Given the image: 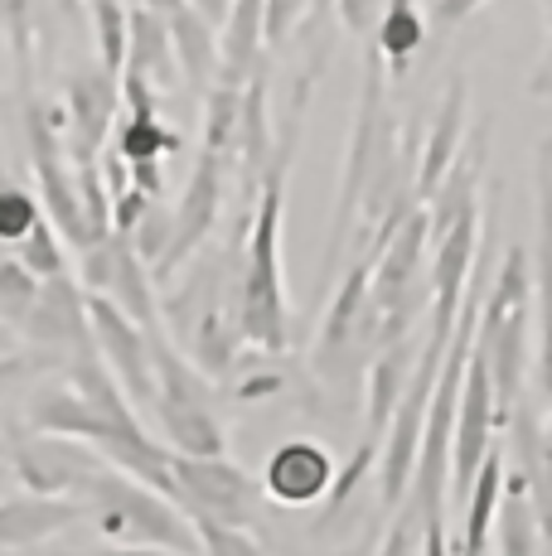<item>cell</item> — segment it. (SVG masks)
Listing matches in <instances>:
<instances>
[{"label": "cell", "mask_w": 552, "mask_h": 556, "mask_svg": "<svg viewBox=\"0 0 552 556\" xmlns=\"http://www.w3.org/2000/svg\"><path fill=\"white\" fill-rule=\"evenodd\" d=\"M325 68V49L315 53L301 68L286 102V122L276 131L267 175L258 189V208H252V228L242 238L238 256V286H233V309H238V329L242 344L258 354H286L291 344V315H286V266H281V218H286V185H291V165H296V146H301V126H305V106L311 92L321 83Z\"/></svg>", "instance_id": "1"}, {"label": "cell", "mask_w": 552, "mask_h": 556, "mask_svg": "<svg viewBox=\"0 0 552 556\" xmlns=\"http://www.w3.org/2000/svg\"><path fill=\"white\" fill-rule=\"evenodd\" d=\"M528 295H534V271H528V248H509L499 262V276L485 286L480 329H475V354L490 363L499 426H509L524 392L528 372Z\"/></svg>", "instance_id": "2"}, {"label": "cell", "mask_w": 552, "mask_h": 556, "mask_svg": "<svg viewBox=\"0 0 552 556\" xmlns=\"http://www.w3.org/2000/svg\"><path fill=\"white\" fill-rule=\"evenodd\" d=\"M398 141V116L388 106V63L384 53L368 45L364 53V88L354 102V122H349V146H344V165H339V185H335V223H330V248H325V276H335L344 242L359 223V203H364L368 175L384 160V151Z\"/></svg>", "instance_id": "3"}, {"label": "cell", "mask_w": 552, "mask_h": 556, "mask_svg": "<svg viewBox=\"0 0 552 556\" xmlns=\"http://www.w3.org/2000/svg\"><path fill=\"white\" fill-rule=\"evenodd\" d=\"M155 358V402L151 416L161 426V441L179 455H228V431L214 412V378L189 354L161 334H151Z\"/></svg>", "instance_id": "4"}, {"label": "cell", "mask_w": 552, "mask_h": 556, "mask_svg": "<svg viewBox=\"0 0 552 556\" xmlns=\"http://www.w3.org/2000/svg\"><path fill=\"white\" fill-rule=\"evenodd\" d=\"M83 504L98 513V532L108 542H131V547H170V552H199V528L189 522V513L165 498L161 489L141 484V479L122 475L108 465L92 489L83 494Z\"/></svg>", "instance_id": "5"}, {"label": "cell", "mask_w": 552, "mask_h": 556, "mask_svg": "<svg viewBox=\"0 0 552 556\" xmlns=\"http://www.w3.org/2000/svg\"><path fill=\"white\" fill-rule=\"evenodd\" d=\"M25 141H29V169H35V185L45 194L49 223H54L59 238L73 252L92 248L98 228L88 223L83 189H78V165L68 160V146H63V112L39 106V98L29 88H25Z\"/></svg>", "instance_id": "6"}, {"label": "cell", "mask_w": 552, "mask_h": 556, "mask_svg": "<svg viewBox=\"0 0 552 556\" xmlns=\"http://www.w3.org/2000/svg\"><path fill=\"white\" fill-rule=\"evenodd\" d=\"M175 469V504L195 522H218V528H252L258 513V479L228 455H179L170 451Z\"/></svg>", "instance_id": "7"}, {"label": "cell", "mask_w": 552, "mask_h": 556, "mask_svg": "<svg viewBox=\"0 0 552 556\" xmlns=\"http://www.w3.org/2000/svg\"><path fill=\"white\" fill-rule=\"evenodd\" d=\"M78 276L83 286H88L92 295H108L116 309H126V315L136 319V325L146 329V334H161V301H155V276L151 266L141 262V252H136V242L126 238V232H108V238H98L92 248L78 252Z\"/></svg>", "instance_id": "8"}, {"label": "cell", "mask_w": 552, "mask_h": 556, "mask_svg": "<svg viewBox=\"0 0 552 556\" xmlns=\"http://www.w3.org/2000/svg\"><path fill=\"white\" fill-rule=\"evenodd\" d=\"M228 179H233V155H218V151H199V165L189 175L185 194L175 203V232H170V248L165 256L151 266L155 286H170L199 252H204L209 232H214L218 213H223V199H228Z\"/></svg>", "instance_id": "9"}, {"label": "cell", "mask_w": 552, "mask_h": 556, "mask_svg": "<svg viewBox=\"0 0 552 556\" xmlns=\"http://www.w3.org/2000/svg\"><path fill=\"white\" fill-rule=\"evenodd\" d=\"M499 431V406H494V382H490V363L471 349V368L461 382V402H455V431H451V504L455 513L465 508L475 484V469L485 465Z\"/></svg>", "instance_id": "10"}, {"label": "cell", "mask_w": 552, "mask_h": 556, "mask_svg": "<svg viewBox=\"0 0 552 556\" xmlns=\"http://www.w3.org/2000/svg\"><path fill=\"white\" fill-rule=\"evenodd\" d=\"M102 469L108 459L98 455V445L78 441V435H35V441H20L10 455V475L20 484L54 498H83Z\"/></svg>", "instance_id": "11"}, {"label": "cell", "mask_w": 552, "mask_h": 556, "mask_svg": "<svg viewBox=\"0 0 552 556\" xmlns=\"http://www.w3.org/2000/svg\"><path fill=\"white\" fill-rule=\"evenodd\" d=\"M63 146H68L73 165H92L112 141L116 112H122V78L108 73L102 63L78 68L63 88Z\"/></svg>", "instance_id": "12"}, {"label": "cell", "mask_w": 552, "mask_h": 556, "mask_svg": "<svg viewBox=\"0 0 552 556\" xmlns=\"http://www.w3.org/2000/svg\"><path fill=\"white\" fill-rule=\"evenodd\" d=\"M88 315H92V339L98 354L112 368V378L122 382V392L131 397L136 412H151L155 402V358H151V334L136 325L126 309H116L108 295L88 291Z\"/></svg>", "instance_id": "13"}, {"label": "cell", "mask_w": 552, "mask_h": 556, "mask_svg": "<svg viewBox=\"0 0 552 556\" xmlns=\"http://www.w3.org/2000/svg\"><path fill=\"white\" fill-rule=\"evenodd\" d=\"M29 334V344L45 349L59 358H78V354H98L92 339V315H88V286L78 276L59 271L39 286V301L29 309V319L20 325Z\"/></svg>", "instance_id": "14"}, {"label": "cell", "mask_w": 552, "mask_h": 556, "mask_svg": "<svg viewBox=\"0 0 552 556\" xmlns=\"http://www.w3.org/2000/svg\"><path fill=\"white\" fill-rule=\"evenodd\" d=\"M112 146L126 165H146V160L165 165L185 146V136L161 116V88L136 68H122V122H116Z\"/></svg>", "instance_id": "15"}, {"label": "cell", "mask_w": 552, "mask_h": 556, "mask_svg": "<svg viewBox=\"0 0 552 556\" xmlns=\"http://www.w3.org/2000/svg\"><path fill=\"white\" fill-rule=\"evenodd\" d=\"M335 484V459L315 441H281L262 465V494L281 508H311Z\"/></svg>", "instance_id": "16"}, {"label": "cell", "mask_w": 552, "mask_h": 556, "mask_svg": "<svg viewBox=\"0 0 552 556\" xmlns=\"http://www.w3.org/2000/svg\"><path fill=\"white\" fill-rule=\"evenodd\" d=\"M465 126H471V78H465V73H455V78L446 83V98L437 106V116H431V131H427L422 155H417V199L422 203L437 194L441 175L451 169V160L461 155Z\"/></svg>", "instance_id": "17"}, {"label": "cell", "mask_w": 552, "mask_h": 556, "mask_svg": "<svg viewBox=\"0 0 552 556\" xmlns=\"http://www.w3.org/2000/svg\"><path fill=\"white\" fill-rule=\"evenodd\" d=\"M83 518L78 498H54V494H5L0 498V547L10 552H29V547H45L49 538H59L63 528Z\"/></svg>", "instance_id": "18"}, {"label": "cell", "mask_w": 552, "mask_h": 556, "mask_svg": "<svg viewBox=\"0 0 552 556\" xmlns=\"http://www.w3.org/2000/svg\"><path fill=\"white\" fill-rule=\"evenodd\" d=\"M374 252H359V262L344 271V281L335 286L330 305H325V319H321V334H315V363H339L344 354L359 349V319H364V305H368V276H374Z\"/></svg>", "instance_id": "19"}, {"label": "cell", "mask_w": 552, "mask_h": 556, "mask_svg": "<svg viewBox=\"0 0 552 556\" xmlns=\"http://www.w3.org/2000/svg\"><path fill=\"white\" fill-rule=\"evenodd\" d=\"M485 165H490V131H485V126H475L471 141L461 146V155H455V160H451V169L441 175L437 194L422 203V208H427V218H431V242H437L455 218H465L471 208H480V179H485Z\"/></svg>", "instance_id": "20"}, {"label": "cell", "mask_w": 552, "mask_h": 556, "mask_svg": "<svg viewBox=\"0 0 552 556\" xmlns=\"http://www.w3.org/2000/svg\"><path fill=\"white\" fill-rule=\"evenodd\" d=\"M267 0H228V15L218 25V88H248L258 63L267 59Z\"/></svg>", "instance_id": "21"}, {"label": "cell", "mask_w": 552, "mask_h": 556, "mask_svg": "<svg viewBox=\"0 0 552 556\" xmlns=\"http://www.w3.org/2000/svg\"><path fill=\"white\" fill-rule=\"evenodd\" d=\"M538 392L552 402V141L538 151Z\"/></svg>", "instance_id": "22"}, {"label": "cell", "mask_w": 552, "mask_h": 556, "mask_svg": "<svg viewBox=\"0 0 552 556\" xmlns=\"http://www.w3.org/2000/svg\"><path fill=\"white\" fill-rule=\"evenodd\" d=\"M504 479H509L504 451H499V445H490L485 465L475 469L471 498H465V508H461V538L451 542L455 556H490V532H494L499 504H504Z\"/></svg>", "instance_id": "23"}, {"label": "cell", "mask_w": 552, "mask_h": 556, "mask_svg": "<svg viewBox=\"0 0 552 556\" xmlns=\"http://www.w3.org/2000/svg\"><path fill=\"white\" fill-rule=\"evenodd\" d=\"M170 45H175V63H179V78L185 88L209 92L218 78V25L204 20L195 5H179L170 10Z\"/></svg>", "instance_id": "24"}, {"label": "cell", "mask_w": 552, "mask_h": 556, "mask_svg": "<svg viewBox=\"0 0 552 556\" xmlns=\"http://www.w3.org/2000/svg\"><path fill=\"white\" fill-rule=\"evenodd\" d=\"M126 68L146 73L161 92H165V83L179 78L175 45H170V15L131 5V15H126Z\"/></svg>", "instance_id": "25"}, {"label": "cell", "mask_w": 552, "mask_h": 556, "mask_svg": "<svg viewBox=\"0 0 552 556\" xmlns=\"http://www.w3.org/2000/svg\"><path fill=\"white\" fill-rule=\"evenodd\" d=\"M29 426H35L39 435H78V441H88V445H98V435L108 431V421L92 412V402L83 397L68 378L45 388L29 402Z\"/></svg>", "instance_id": "26"}, {"label": "cell", "mask_w": 552, "mask_h": 556, "mask_svg": "<svg viewBox=\"0 0 552 556\" xmlns=\"http://www.w3.org/2000/svg\"><path fill=\"white\" fill-rule=\"evenodd\" d=\"M368 45L384 53L392 78H402V73L412 68V59L422 53V45H427V15L417 10V0H384Z\"/></svg>", "instance_id": "27"}, {"label": "cell", "mask_w": 552, "mask_h": 556, "mask_svg": "<svg viewBox=\"0 0 552 556\" xmlns=\"http://www.w3.org/2000/svg\"><path fill=\"white\" fill-rule=\"evenodd\" d=\"M407 372H412L407 339H402V344L378 349V358L368 363L364 406H368V435H374V441H384V431H388V421H392V406H398L402 388H407Z\"/></svg>", "instance_id": "28"}, {"label": "cell", "mask_w": 552, "mask_h": 556, "mask_svg": "<svg viewBox=\"0 0 552 556\" xmlns=\"http://www.w3.org/2000/svg\"><path fill=\"white\" fill-rule=\"evenodd\" d=\"M83 5H88V15H92L98 63L122 78V68H126V15H131V5H126V0H83Z\"/></svg>", "instance_id": "29"}, {"label": "cell", "mask_w": 552, "mask_h": 556, "mask_svg": "<svg viewBox=\"0 0 552 556\" xmlns=\"http://www.w3.org/2000/svg\"><path fill=\"white\" fill-rule=\"evenodd\" d=\"M39 286L45 281H39L20 256L0 252V325H10V329L25 325L29 309H35V301H39Z\"/></svg>", "instance_id": "30"}, {"label": "cell", "mask_w": 552, "mask_h": 556, "mask_svg": "<svg viewBox=\"0 0 552 556\" xmlns=\"http://www.w3.org/2000/svg\"><path fill=\"white\" fill-rule=\"evenodd\" d=\"M0 35L20 63V83L29 88V63H35V35H39V0H0Z\"/></svg>", "instance_id": "31"}, {"label": "cell", "mask_w": 552, "mask_h": 556, "mask_svg": "<svg viewBox=\"0 0 552 556\" xmlns=\"http://www.w3.org/2000/svg\"><path fill=\"white\" fill-rule=\"evenodd\" d=\"M368 475H378V441H374V435H364V445L349 455V465L335 469V484H330V494H325V518H321V528H330L339 513H344V504L354 498V489L364 484Z\"/></svg>", "instance_id": "32"}, {"label": "cell", "mask_w": 552, "mask_h": 556, "mask_svg": "<svg viewBox=\"0 0 552 556\" xmlns=\"http://www.w3.org/2000/svg\"><path fill=\"white\" fill-rule=\"evenodd\" d=\"M39 218H45V203L29 194V189L0 179V248H20Z\"/></svg>", "instance_id": "33"}, {"label": "cell", "mask_w": 552, "mask_h": 556, "mask_svg": "<svg viewBox=\"0 0 552 556\" xmlns=\"http://www.w3.org/2000/svg\"><path fill=\"white\" fill-rule=\"evenodd\" d=\"M63 248H68V242L59 238V228L49 223V213H45V218H39L35 228H29V238L15 248V256L39 276V281H49V276L68 271V256H63Z\"/></svg>", "instance_id": "34"}, {"label": "cell", "mask_w": 552, "mask_h": 556, "mask_svg": "<svg viewBox=\"0 0 552 556\" xmlns=\"http://www.w3.org/2000/svg\"><path fill=\"white\" fill-rule=\"evenodd\" d=\"M422 522H427V513L412 504V498H402V504L392 508L388 532L374 556H422Z\"/></svg>", "instance_id": "35"}, {"label": "cell", "mask_w": 552, "mask_h": 556, "mask_svg": "<svg viewBox=\"0 0 552 556\" xmlns=\"http://www.w3.org/2000/svg\"><path fill=\"white\" fill-rule=\"evenodd\" d=\"M170 232H175V208H161V203H151V208L136 218V228L126 232V238L136 242V252H141L146 266H155L170 248Z\"/></svg>", "instance_id": "36"}, {"label": "cell", "mask_w": 552, "mask_h": 556, "mask_svg": "<svg viewBox=\"0 0 552 556\" xmlns=\"http://www.w3.org/2000/svg\"><path fill=\"white\" fill-rule=\"evenodd\" d=\"M311 5L315 0H267V5H262V20H267V49H281L286 39L305 25Z\"/></svg>", "instance_id": "37"}, {"label": "cell", "mask_w": 552, "mask_h": 556, "mask_svg": "<svg viewBox=\"0 0 552 556\" xmlns=\"http://www.w3.org/2000/svg\"><path fill=\"white\" fill-rule=\"evenodd\" d=\"M209 556H267V547H262L252 532H242V528H223L209 538Z\"/></svg>", "instance_id": "38"}, {"label": "cell", "mask_w": 552, "mask_h": 556, "mask_svg": "<svg viewBox=\"0 0 552 556\" xmlns=\"http://www.w3.org/2000/svg\"><path fill=\"white\" fill-rule=\"evenodd\" d=\"M286 382H281V372L267 368V372H248V378H238V402H267L276 397Z\"/></svg>", "instance_id": "39"}, {"label": "cell", "mask_w": 552, "mask_h": 556, "mask_svg": "<svg viewBox=\"0 0 552 556\" xmlns=\"http://www.w3.org/2000/svg\"><path fill=\"white\" fill-rule=\"evenodd\" d=\"M480 5H490V0H437V29H455L461 20H471Z\"/></svg>", "instance_id": "40"}, {"label": "cell", "mask_w": 552, "mask_h": 556, "mask_svg": "<svg viewBox=\"0 0 552 556\" xmlns=\"http://www.w3.org/2000/svg\"><path fill=\"white\" fill-rule=\"evenodd\" d=\"M29 372H35V363H29L25 354H0V397H5L20 378H29Z\"/></svg>", "instance_id": "41"}, {"label": "cell", "mask_w": 552, "mask_h": 556, "mask_svg": "<svg viewBox=\"0 0 552 556\" xmlns=\"http://www.w3.org/2000/svg\"><path fill=\"white\" fill-rule=\"evenodd\" d=\"M83 556H185V552H170V547H131V542H108V547L83 552Z\"/></svg>", "instance_id": "42"}, {"label": "cell", "mask_w": 552, "mask_h": 556, "mask_svg": "<svg viewBox=\"0 0 552 556\" xmlns=\"http://www.w3.org/2000/svg\"><path fill=\"white\" fill-rule=\"evenodd\" d=\"M126 5H146V10H161V15H170V10H179L185 0H126Z\"/></svg>", "instance_id": "43"}, {"label": "cell", "mask_w": 552, "mask_h": 556, "mask_svg": "<svg viewBox=\"0 0 552 556\" xmlns=\"http://www.w3.org/2000/svg\"><path fill=\"white\" fill-rule=\"evenodd\" d=\"M10 479H15V475H10V465H0V498H5V484H10Z\"/></svg>", "instance_id": "44"}, {"label": "cell", "mask_w": 552, "mask_h": 556, "mask_svg": "<svg viewBox=\"0 0 552 556\" xmlns=\"http://www.w3.org/2000/svg\"><path fill=\"white\" fill-rule=\"evenodd\" d=\"M0 354H10V325H0Z\"/></svg>", "instance_id": "45"}, {"label": "cell", "mask_w": 552, "mask_h": 556, "mask_svg": "<svg viewBox=\"0 0 552 556\" xmlns=\"http://www.w3.org/2000/svg\"><path fill=\"white\" fill-rule=\"evenodd\" d=\"M543 10H548V25H552V0H543Z\"/></svg>", "instance_id": "46"}]
</instances>
